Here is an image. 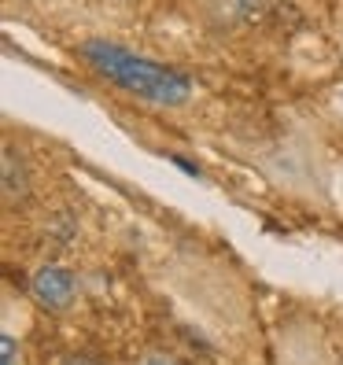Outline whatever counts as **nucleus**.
<instances>
[{
    "mask_svg": "<svg viewBox=\"0 0 343 365\" xmlns=\"http://www.w3.org/2000/svg\"><path fill=\"white\" fill-rule=\"evenodd\" d=\"M144 365H174V361H166V358H148Z\"/></svg>",
    "mask_w": 343,
    "mask_h": 365,
    "instance_id": "6",
    "label": "nucleus"
},
{
    "mask_svg": "<svg viewBox=\"0 0 343 365\" xmlns=\"http://www.w3.org/2000/svg\"><path fill=\"white\" fill-rule=\"evenodd\" d=\"M19 361V347H15V339L4 332L0 336V365H15Z\"/></svg>",
    "mask_w": 343,
    "mask_h": 365,
    "instance_id": "4",
    "label": "nucleus"
},
{
    "mask_svg": "<svg viewBox=\"0 0 343 365\" xmlns=\"http://www.w3.org/2000/svg\"><path fill=\"white\" fill-rule=\"evenodd\" d=\"M30 288L48 310H67L71 299H74V277L67 269H59V266H45V269L34 273Z\"/></svg>",
    "mask_w": 343,
    "mask_h": 365,
    "instance_id": "2",
    "label": "nucleus"
},
{
    "mask_svg": "<svg viewBox=\"0 0 343 365\" xmlns=\"http://www.w3.org/2000/svg\"><path fill=\"white\" fill-rule=\"evenodd\" d=\"M81 56L89 59V67H96L107 81L122 85L126 93H133L140 100L178 107L192 96V81L181 71L163 67V63L148 59V56H137L122 45H111V41H85Z\"/></svg>",
    "mask_w": 343,
    "mask_h": 365,
    "instance_id": "1",
    "label": "nucleus"
},
{
    "mask_svg": "<svg viewBox=\"0 0 343 365\" xmlns=\"http://www.w3.org/2000/svg\"><path fill=\"white\" fill-rule=\"evenodd\" d=\"M63 365H100V361H93V358H67Z\"/></svg>",
    "mask_w": 343,
    "mask_h": 365,
    "instance_id": "5",
    "label": "nucleus"
},
{
    "mask_svg": "<svg viewBox=\"0 0 343 365\" xmlns=\"http://www.w3.org/2000/svg\"><path fill=\"white\" fill-rule=\"evenodd\" d=\"M4 192H8V196L23 192V166H15V152H11V148L4 152Z\"/></svg>",
    "mask_w": 343,
    "mask_h": 365,
    "instance_id": "3",
    "label": "nucleus"
}]
</instances>
